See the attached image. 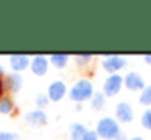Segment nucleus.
<instances>
[{
    "instance_id": "f257e3e1",
    "label": "nucleus",
    "mask_w": 151,
    "mask_h": 140,
    "mask_svg": "<svg viewBox=\"0 0 151 140\" xmlns=\"http://www.w3.org/2000/svg\"><path fill=\"white\" fill-rule=\"evenodd\" d=\"M94 91V85L89 78H78L68 88V99L75 104H83L86 101H91Z\"/></svg>"
},
{
    "instance_id": "f03ea898",
    "label": "nucleus",
    "mask_w": 151,
    "mask_h": 140,
    "mask_svg": "<svg viewBox=\"0 0 151 140\" xmlns=\"http://www.w3.org/2000/svg\"><path fill=\"white\" fill-rule=\"evenodd\" d=\"M96 133H98L99 139L102 140H115L117 135L122 132L120 124L115 120V117L111 116H104L96 122Z\"/></svg>"
},
{
    "instance_id": "7ed1b4c3",
    "label": "nucleus",
    "mask_w": 151,
    "mask_h": 140,
    "mask_svg": "<svg viewBox=\"0 0 151 140\" xmlns=\"http://www.w3.org/2000/svg\"><path fill=\"white\" fill-rule=\"evenodd\" d=\"M127 67V57L124 55H106L101 59V68L107 75L120 73V70Z\"/></svg>"
},
{
    "instance_id": "20e7f679",
    "label": "nucleus",
    "mask_w": 151,
    "mask_h": 140,
    "mask_svg": "<svg viewBox=\"0 0 151 140\" xmlns=\"http://www.w3.org/2000/svg\"><path fill=\"white\" fill-rule=\"evenodd\" d=\"M124 88V75L120 73H114V75H107L102 83V93L106 94V98H114Z\"/></svg>"
},
{
    "instance_id": "39448f33",
    "label": "nucleus",
    "mask_w": 151,
    "mask_h": 140,
    "mask_svg": "<svg viewBox=\"0 0 151 140\" xmlns=\"http://www.w3.org/2000/svg\"><path fill=\"white\" fill-rule=\"evenodd\" d=\"M114 117L119 124H130L135 119V111L128 101H119L114 109Z\"/></svg>"
},
{
    "instance_id": "423d86ee",
    "label": "nucleus",
    "mask_w": 151,
    "mask_h": 140,
    "mask_svg": "<svg viewBox=\"0 0 151 140\" xmlns=\"http://www.w3.org/2000/svg\"><path fill=\"white\" fill-rule=\"evenodd\" d=\"M46 94L49 96L50 103H60L65 96H68V86L63 80H54L49 83Z\"/></svg>"
},
{
    "instance_id": "0eeeda50",
    "label": "nucleus",
    "mask_w": 151,
    "mask_h": 140,
    "mask_svg": "<svg viewBox=\"0 0 151 140\" xmlns=\"http://www.w3.org/2000/svg\"><path fill=\"white\" fill-rule=\"evenodd\" d=\"M124 86L128 91H141L146 86V81H145L143 75L137 70H128L124 75Z\"/></svg>"
},
{
    "instance_id": "6e6552de",
    "label": "nucleus",
    "mask_w": 151,
    "mask_h": 140,
    "mask_svg": "<svg viewBox=\"0 0 151 140\" xmlns=\"http://www.w3.org/2000/svg\"><path fill=\"white\" fill-rule=\"evenodd\" d=\"M50 68V62H49V57L47 55H42V54H37V55H33L31 57V64H29V72L36 77H44V75L49 72Z\"/></svg>"
},
{
    "instance_id": "1a4fd4ad",
    "label": "nucleus",
    "mask_w": 151,
    "mask_h": 140,
    "mask_svg": "<svg viewBox=\"0 0 151 140\" xmlns=\"http://www.w3.org/2000/svg\"><path fill=\"white\" fill-rule=\"evenodd\" d=\"M29 64H31V57L26 54H13L8 57L10 72H15V73H23V72L29 70Z\"/></svg>"
},
{
    "instance_id": "9d476101",
    "label": "nucleus",
    "mask_w": 151,
    "mask_h": 140,
    "mask_svg": "<svg viewBox=\"0 0 151 140\" xmlns=\"http://www.w3.org/2000/svg\"><path fill=\"white\" fill-rule=\"evenodd\" d=\"M4 83H5V90L7 93H12V94H17L21 91L24 85V78L21 73H15V72H10V73L5 75L4 78Z\"/></svg>"
},
{
    "instance_id": "9b49d317",
    "label": "nucleus",
    "mask_w": 151,
    "mask_h": 140,
    "mask_svg": "<svg viewBox=\"0 0 151 140\" xmlns=\"http://www.w3.org/2000/svg\"><path fill=\"white\" fill-rule=\"evenodd\" d=\"M23 120L28 124V125L41 127V125H46L47 124L49 116H47V112L42 111V109H31V111H28V112L23 116Z\"/></svg>"
},
{
    "instance_id": "f8f14e48",
    "label": "nucleus",
    "mask_w": 151,
    "mask_h": 140,
    "mask_svg": "<svg viewBox=\"0 0 151 140\" xmlns=\"http://www.w3.org/2000/svg\"><path fill=\"white\" fill-rule=\"evenodd\" d=\"M17 112V103L10 94H5V96L0 98V114L4 116H12V114Z\"/></svg>"
},
{
    "instance_id": "ddd939ff",
    "label": "nucleus",
    "mask_w": 151,
    "mask_h": 140,
    "mask_svg": "<svg viewBox=\"0 0 151 140\" xmlns=\"http://www.w3.org/2000/svg\"><path fill=\"white\" fill-rule=\"evenodd\" d=\"M88 130L89 129L83 122H72L68 127V137L70 140H83V137L86 135Z\"/></svg>"
},
{
    "instance_id": "4468645a",
    "label": "nucleus",
    "mask_w": 151,
    "mask_h": 140,
    "mask_svg": "<svg viewBox=\"0 0 151 140\" xmlns=\"http://www.w3.org/2000/svg\"><path fill=\"white\" fill-rule=\"evenodd\" d=\"M49 62H50V65H52L54 68L63 70L70 62V55H67V54H52V55H49Z\"/></svg>"
},
{
    "instance_id": "2eb2a0df",
    "label": "nucleus",
    "mask_w": 151,
    "mask_h": 140,
    "mask_svg": "<svg viewBox=\"0 0 151 140\" xmlns=\"http://www.w3.org/2000/svg\"><path fill=\"white\" fill-rule=\"evenodd\" d=\"M89 103H91V107L94 111H102L106 107V104H107V98H106V94L102 91H94Z\"/></svg>"
},
{
    "instance_id": "dca6fc26",
    "label": "nucleus",
    "mask_w": 151,
    "mask_h": 140,
    "mask_svg": "<svg viewBox=\"0 0 151 140\" xmlns=\"http://www.w3.org/2000/svg\"><path fill=\"white\" fill-rule=\"evenodd\" d=\"M138 101H140L141 106H145V109H146V107H151V85H146V86L140 91Z\"/></svg>"
},
{
    "instance_id": "f3484780",
    "label": "nucleus",
    "mask_w": 151,
    "mask_h": 140,
    "mask_svg": "<svg viewBox=\"0 0 151 140\" xmlns=\"http://www.w3.org/2000/svg\"><path fill=\"white\" fill-rule=\"evenodd\" d=\"M49 104H50V99L46 93H37L36 94V98H34V106H36V109L46 111V107L49 106Z\"/></svg>"
},
{
    "instance_id": "a211bd4d",
    "label": "nucleus",
    "mask_w": 151,
    "mask_h": 140,
    "mask_svg": "<svg viewBox=\"0 0 151 140\" xmlns=\"http://www.w3.org/2000/svg\"><path fill=\"white\" fill-rule=\"evenodd\" d=\"M73 60H75V64L78 68H86L93 62V55L91 54H80V55H75Z\"/></svg>"
},
{
    "instance_id": "6ab92c4d",
    "label": "nucleus",
    "mask_w": 151,
    "mask_h": 140,
    "mask_svg": "<svg viewBox=\"0 0 151 140\" xmlns=\"http://www.w3.org/2000/svg\"><path fill=\"white\" fill-rule=\"evenodd\" d=\"M140 124L145 130H150L151 132V107H146V109L141 112L140 116Z\"/></svg>"
},
{
    "instance_id": "aec40b11",
    "label": "nucleus",
    "mask_w": 151,
    "mask_h": 140,
    "mask_svg": "<svg viewBox=\"0 0 151 140\" xmlns=\"http://www.w3.org/2000/svg\"><path fill=\"white\" fill-rule=\"evenodd\" d=\"M0 140H20V135L12 130H0Z\"/></svg>"
},
{
    "instance_id": "412c9836",
    "label": "nucleus",
    "mask_w": 151,
    "mask_h": 140,
    "mask_svg": "<svg viewBox=\"0 0 151 140\" xmlns=\"http://www.w3.org/2000/svg\"><path fill=\"white\" fill-rule=\"evenodd\" d=\"M83 140H99V137H98V133H96V130H88L86 135L83 137Z\"/></svg>"
},
{
    "instance_id": "4be33fe9",
    "label": "nucleus",
    "mask_w": 151,
    "mask_h": 140,
    "mask_svg": "<svg viewBox=\"0 0 151 140\" xmlns=\"http://www.w3.org/2000/svg\"><path fill=\"white\" fill-rule=\"evenodd\" d=\"M5 75H7V72H5V67H4V64L0 62V80H4Z\"/></svg>"
},
{
    "instance_id": "5701e85b",
    "label": "nucleus",
    "mask_w": 151,
    "mask_h": 140,
    "mask_svg": "<svg viewBox=\"0 0 151 140\" xmlns=\"http://www.w3.org/2000/svg\"><path fill=\"white\" fill-rule=\"evenodd\" d=\"M115 140H128V137H127V133H125L124 130H122V132L117 135V139H115Z\"/></svg>"
},
{
    "instance_id": "b1692460",
    "label": "nucleus",
    "mask_w": 151,
    "mask_h": 140,
    "mask_svg": "<svg viewBox=\"0 0 151 140\" xmlns=\"http://www.w3.org/2000/svg\"><path fill=\"white\" fill-rule=\"evenodd\" d=\"M143 62L151 67V54H146V55H145V57H143Z\"/></svg>"
},
{
    "instance_id": "393cba45",
    "label": "nucleus",
    "mask_w": 151,
    "mask_h": 140,
    "mask_svg": "<svg viewBox=\"0 0 151 140\" xmlns=\"http://www.w3.org/2000/svg\"><path fill=\"white\" fill-rule=\"evenodd\" d=\"M128 140H145L141 135H133V137H128Z\"/></svg>"
}]
</instances>
